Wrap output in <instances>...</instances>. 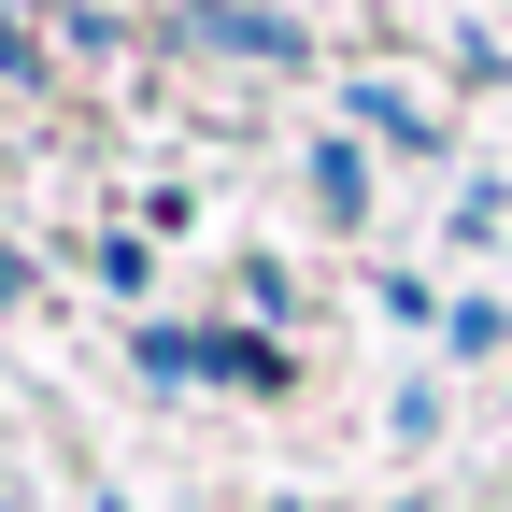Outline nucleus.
I'll return each instance as SVG.
<instances>
[{
	"mask_svg": "<svg viewBox=\"0 0 512 512\" xmlns=\"http://www.w3.org/2000/svg\"><path fill=\"white\" fill-rule=\"evenodd\" d=\"M200 43H242V57H299V29H271V15H242V0H214V15H200Z\"/></svg>",
	"mask_w": 512,
	"mask_h": 512,
	"instance_id": "f03ea898",
	"label": "nucleus"
},
{
	"mask_svg": "<svg viewBox=\"0 0 512 512\" xmlns=\"http://www.w3.org/2000/svg\"><path fill=\"white\" fill-rule=\"evenodd\" d=\"M356 114H370V128H384V143H441V128H427V114H413V100H399V86H356Z\"/></svg>",
	"mask_w": 512,
	"mask_h": 512,
	"instance_id": "7ed1b4c3",
	"label": "nucleus"
},
{
	"mask_svg": "<svg viewBox=\"0 0 512 512\" xmlns=\"http://www.w3.org/2000/svg\"><path fill=\"white\" fill-rule=\"evenodd\" d=\"M143 370L157 384H285V356L256 328H143Z\"/></svg>",
	"mask_w": 512,
	"mask_h": 512,
	"instance_id": "f257e3e1",
	"label": "nucleus"
},
{
	"mask_svg": "<svg viewBox=\"0 0 512 512\" xmlns=\"http://www.w3.org/2000/svg\"><path fill=\"white\" fill-rule=\"evenodd\" d=\"M15 285H29V256H15V242H0V299H15Z\"/></svg>",
	"mask_w": 512,
	"mask_h": 512,
	"instance_id": "20e7f679",
	"label": "nucleus"
}]
</instances>
